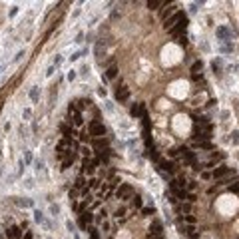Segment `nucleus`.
Listing matches in <instances>:
<instances>
[{
	"label": "nucleus",
	"instance_id": "nucleus-1",
	"mask_svg": "<svg viewBox=\"0 0 239 239\" xmlns=\"http://www.w3.org/2000/svg\"><path fill=\"white\" fill-rule=\"evenodd\" d=\"M215 36L219 42H229L231 40V30L227 26H217L215 28Z\"/></svg>",
	"mask_w": 239,
	"mask_h": 239
},
{
	"label": "nucleus",
	"instance_id": "nucleus-2",
	"mask_svg": "<svg viewBox=\"0 0 239 239\" xmlns=\"http://www.w3.org/2000/svg\"><path fill=\"white\" fill-rule=\"evenodd\" d=\"M161 235H164V227H161L160 221H154L150 227V235L148 239H161Z\"/></svg>",
	"mask_w": 239,
	"mask_h": 239
},
{
	"label": "nucleus",
	"instance_id": "nucleus-3",
	"mask_svg": "<svg viewBox=\"0 0 239 239\" xmlns=\"http://www.w3.org/2000/svg\"><path fill=\"white\" fill-rule=\"evenodd\" d=\"M104 124H100V122H92L90 126H88V134L90 135H94V138H100V135H104Z\"/></svg>",
	"mask_w": 239,
	"mask_h": 239
},
{
	"label": "nucleus",
	"instance_id": "nucleus-4",
	"mask_svg": "<svg viewBox=\"0 0 239 239\" xmlns=\"http://www.w3.org/2000/svg\"><path fill=\"white\" fill-rule=\"evenodd\" d=\"M68 114H70V116H72V120H74V126H82L84 120H82V116H80L78 108H76V106H70V108H68Z\"/></svg>",
	"mask_w": 239,
	"mask_h": 239
},
{
	"label": "nucleus",
	"instance_id": "nucleus-5",
	"mask_svg": "<svg viewBox=\"0 0 239 239\" xmlns=\"http://www.w3.org/2000/svg\"><path fill=\"white\" fill-rule=\"evenodd\" d=\"M219 52H221V54H231V52H235V44H233L231 40H229V42H221Z\"/></svg>",
	"mask_w": 239,
	"mask_h": 239
},
{
	"label": "nucleus",
	"instance_id": "nucleus-6",
	"mask_svg": "<svg viewBox=\"0 0 239 239\" xmlns=\"http://www.w3.org/2000/svg\"><path fill=\"white\" fill-rule=\"evenodd\" d=\"M6 235H8L10 239H22V233H20V227H16V225H12V227H8Z\"/></svg>",
	"mask_w": 239,
	"mask_h": 239
},
{
	"label": "nucleus",
	"instance_id": "nucleus-7",
	"mask_svg": "<svg viewBox=\"0 0 239 239\" xmlns=\"http://www.w3.org/2000/svg\"><path fill=\"white\" fill-rule=\"evenodd\" d=\"M118 195L122 199H128L130 195H132V187L128 186V183H124V186H120V191H118Z\"/></svg>",
	"mask_w": 239,
	"mask_h": 239
},
{
	"label": "nucleus",
	"instance_id": "nucleus-8",
	"mask_svg": "<svg viewBox=\"0 0 239 239\" xmlns=\"http://www.w3.org/2000/svg\"><path fill=\"white\" fill-rule=\"evenodd\" d=\"M82 167H84L86 173H92V171L96 170V160H84L82 161Z\"/></svg>",
	"mask_w": 239,
	"mask_h": 239
},
{
	"label": "nucleus",
	"instance_id": "nucleus-9",
	"mask_svg": "<svg viewBox=\"0 0 239 239\" xmlns=\"http://www.w3.org/2000/svg\"><path fill=\"white\" fill-rule=\"evenodd\" d=\"M128 96H130V92H128V88H120V90H118V94H116V98H118V102H126V100H128Z\"/></svg>",
	"mask_w": 239,
	"mask_h": 239
},
{
	"label": "nucleus",
	"instance_id": "nucleus-10",
	"mask_svg": "<svg viewBox=\"0 0 239 239\" xmlns=\"http://www.w3.org/2000/svg\"><path fill=\"white\" fill-rule=\"evenodd\" d=\"M60 130H62V134L66 135L68 140H70V138H72V135H74V128H70L68 124H62V126H60Z\"/></svg>",
	"mask_w": 239,
	"mask_h": 239
},
{
	"label": "nucleus",
	"instance_id": "nucleus-11",
	"mask_svg": "<svg viewBox=\"0 0 239 239\" xmlns=\"http://www.w3.org/2000/svg\"><path fill=\"white\" fill-rule=\"evenodd\" d=\"M179 151H181V155L186 157V160L189 161V164H195V155H193V154H191V151H189V150H186V148H181V150H179Z\"/></svg>",
	"mask_w": 239,
	"mask_h": 239
},
{
	"label": "nucleus",
	"instance_id": "nucleus-12",
	"mask_svg": "<svg viewBox=\"0 0 239 239\" xmlns=\"http://www.w3.org/2000/svg\"><path fill=\"white\" fill-rule=\"evenodd\" d=\"M16 205H20V207H32V205H34V201H32V199H22V197H18V199H16Z\"/></svg>",
	"mask_w": 239,
	"mask_h": 239
},
{
	"label": "nucleus",
	"instance_id": "nucleus-13",
	"mask_svg": "<svg viewBox=\"0 0 239 239\" xmlns=\"http://www.w3.org/2000/svg\"><path fill=\"white\" fill-rule=\"evenodd\" d=\"M225 173H229V167H225V165H221L219 170H215L213 171V177H223Z\"/></svg>",
	"mask_w": 239,
	"mask_h": 239
},
{
	"label": "nucleus",
	"instance_id": "nucleus-14",
	"mask_svg": "<svg viewBox=\"0 0 239 239\" xmlns=\"http://www.w3.org/2000/svg\"><path fill=\"white\" fill-rule=\"evenodd\" d=\"M80 221H82V225L86 227V225H88L90 221H92V213H90V211H84V213H82V217H80Z\"/></svg>",
	"mask_w": 239,
	"mask_h": 239
},
{
	"label": "nucleus",
	"instance_id": "nucleus-15",
	"mask_svg": "<svg viewBox=\"0 0 239 239\" xmlns=\"http://www.w3.org/2000/svg\"><path fill=\"white\" fill-rule=\"evenodd\" d=\"M34 219L38 221V223H42V225H48V221H46V217L40 213V211H34Z\"/></svg>",
	"mask_w": 239,
	"mask_h": 239
},
{
	"label": "nucleus",
	"instance_id": "nucleus-16",
	"mask_svg": "<svg viewBox=\"0 0 239 239\" xmlns=\"http://www.w3.org/2000/svg\"><path fill=\"white\" fill-rule=\"evenodd\" d=\"M38 96H40V88H38V86H34V88L30 90V98H32V102H38Z\"/></svg>",
	"mask_w": 239,
	"mask_h": 239
},
{
	"label": "nucleus",
	"instance_id": "nucleus-17",
	"mask_svg": "<svg viewBox=\"0 0 239 239\" xmlns=\"http://www.w3.org/2000/svg\"><path fill=\"white\" fill-rule=\"evenodd\" d=\"M76 187H78V189H84V187H86V179H84V175H80L78 179H76Z\"/></svg>",
	"mask_w": 239,
	"mask_h": 239
},
{
	"label": "nucleus",
	"instance_id": "nucleus-18",
	"mask_svg": "<svg viewBox=\"0 0 239 239\" xmlns=\"http://www.w3.org/2000/svg\"><path fill=\"white\" fill-rule=\"evenodd\" d=\"M231 144L239 145V132H237V130H235V132H231Z\"/></svg>",
	"mask_w": 239,
	"mask_h": 239
},
{
	"label": "nucleus",
	"instance_id": "nucleus-19",
	"mask_svg": "<svg viewBox=\"0 0 239 239\" xmlns=\"http://www.w3.org/2000/svg\"><path fill=\"white\" fill-rule=\"evenodd\" d=\"M211 66H213V70H215L217 74H219V70H221V60H219V58L213 60V64H211Z\"/></svg>",
	"mask_w": 239,
	"mask_h": 239
},
{
	"label": "nucleus",
	"instance_id": "nucleus-20",
	"mask_svg": "<svg viewBox=\"0 0 239 239\" xmlns=\"http://www.w3.org/2000/svg\"><path fill=\"white\" fill-rule=\"evenodd\" d=\"M116 74H118V68H116V66H112L110 70H108V74H106V76H108V78H116Z\"/></svg>",
	"mask_w": 239,
	"mask_h": 239
},
{
	"label": "nucleus",
	"instance_id": "nucleus-21",
	"mask_svg": "<svg viewBox=\"0 0 239 239\" xmlns=\"http://www.w3.org/2000/svg\"><path fill=\"white\" fill-rule=\"evenodd\" d=\"M102 50H104V44H102V42H96V56H98V58H100Z\"/></svg>",
	"mask_w": 239,
	"mask_h": 239
},
{
	"label": "nucleus",
	"instance_id": "nucleus-22",
	"mask_svg": "<svg viewBox=\"0 0 239 239\" xmlns=\"http://www.w3.org/2000/svg\"><path fill=\"white\" fill-rule=\"evenodd\" d=\"M161 170H165V171H173V165L170 164V161H164V164H161Z\"/></svg>",
	"mask_w": 239,
	"mask_h": 239
},
{
	"label": "nucleus",
	"instance_id": "nucleus-23",
	"mask_svg": "<svg viewBox=\"0 0 239 239\" xmlns=\"http://www.w3.org/2000/svg\"><path fill=\"white\" fill-rule=\"evenodd\" d=\"M86 106H90V100H78V108H80V110H84Z\"/></svg>",
	"mask_w": 239,
	"mask_h": 239
},
{
	"label": "nucleus",
	"instance_id": "nucleus-24",
	"mask_svg": "<svg viewBox=\"0 0 239 239\" xmlns=\"http://www.w3.org/2000/svg\"><path fill=\"white\" fill-rule=\"evenodd\" d=\"M201 68H203V64H201V62H195L193 66H191V72L195 74V72H197V70H201Z\"/></svg>",
	"mask_w": 239,
	"mask_h": 239
},
{
	"label": "nucleus",
	"instance_id": "nucleus-25",
	"mask_svg": "<svg viewBox=\"0 0 239 239\" xmlns=\"http://www.w3.org/2000/svg\"><path fill=\"white\" fill-rule=\"evenodd\" d=\"M134 199V205L135 207H142V197H140V195H135V197H132Z\"/></svg>",
	"mask_w": 239,
	"mask_h": 239
},
{
	"label": "nucleus",
	"instance_id": "nucleus-26",
	"mask_svg": "<svg viewBox=\"0 0 239 239\" xmlns=\"http://www.w3.org/2000/svg\"><path fill=\"white\" fill-rule=\"evenodd\" d=\"M66 227H68V229H70V231L74 233V235H78V233H76V227L72 225V221H66Z\"/></svg>",
	"mask_w": 239,
	"mask_h": 239
},
{
	"label": "nucleus",
	"instance_id": "nucleus-27",
	"mask_svg": "<svg viewBox=\"0 0 239 239\" xmlns=\"http://www.w3.org/2000/svg\"><path fill=\"white\" fill-rule=\"evenodd\" d=\"M144 215H154V207H144Z\"/></svg>",
	"mask_w": 239,
	"mask_h": 239
},
{
	"label": "nucleus",
	"instance_id": "nucleus-28",
	"mask_svg": "<svg viewBox=\"0 0 239 239\" xmlns=\"http://www.w3.org/2000/svg\"><path fill=\"white\" fill-rule=\"evenodd\" d=\"M74 78H76V70H70V72H68V80H70V82H72Z\"/></svg>",
	"mask_w": 239,
	"mask_h": 239
},
{
	"label": "nucleus",
	"instance_id": "nucleus-29",
	"mask_svg": "<svg viewBox=\"0 0 239 239\" xmlns=\"http://www.w3.org/2000/svg\"><path fill=\"white\" fill-rule=\"evenodd\" d=\"M161 4H164V2H155V0H154V2H148V6L150 8H155V6H161Z\"/></svg>",
	"mask_w": 239,
	"mask_h": 239
},
{
	"label": "nucleus",
	"instance_id": "nucleus-30",
	"mask_svg": "<svg viewBox=\"0 0 239 239\" xmlns=\"http://www.w3.org/2000/svg\"><path fill=\"white\" fill-rule=\"evenodd\" d=\"M82 54H84V52H76V54H72V56H70V60H72V62H74V60H78L80 56H82Z\"/></svg>",
	"mask_w": 239,
	"mask_h": 239
},
{
	"label": "nucleus",
	"instance_id": "nucleus-31",
	"mask_svg": "<svg viewBox=\"0 0 239 239\" xmlns=\"http://www.w3.org/2000/svg\"><path fill=\"white\" fill-rule=\"evenodd\" d=\"M22 239H34V235H32V231H26L22 235Z\"/></svg>",
	"mask_w": 239,
	"mask_h": 239
},
{
	"label": "nucleus",
	"instance_id": "nucleus-32",
	"mask_svg": "<svg viewBox=\"0 0 239 239\" xmlns=\"http://www.w3.org/2000/svg\"><path fill=\"white\" fill-rule=\"evenodd\" d=\"M60 64H62V56H56L54 58V66H60Z\"/></svg>",
	"mask_w": 239,
	"mask_h": 239
},
{
	"label": "nucleus",
	"instance_id": "nucleus-33",
	"mask_svg": "<svg viewBox=\"0 0 239 239\" xmlns=\"http://www.w3.org/2000/svg\"><path fill=\"white\" fill-rule=\"evenodd\" d=\"M24 157H26V161H32V154H30V151H26Z\"/></svg>",
	"mask_w": 239,
	"mask_h": 239
},
{
	"label": "nucleus",
	"instance_id": "nucleus-34",
	"mask_svg": "<svg viewBox=\"0 0 239 239\" xmlns=\"http://www.w3.org/2000/svg\"><path fill=\"white\" fill-rule=\"evenodd\" d=\"M124 213H126V211H124V209H118V211H116V217H122Z\"/></svg>",
	"mask_w": 239,
	"mask_h": 239
},
{
	"label": "nucleus",
	"instance_id": "nucleus-35",
	"mask_svg": "<svg viewBox=\"0 0 239 239\" xmlns=\"http://www.w3.org/2000/svg\"><path fill=\"white\" fill-rule=\"evenodd\" d=\"M30 116H32V112H30V110H24V118H26V120H28Z\"/></svg>",
	"mask_w": 239,
	"mask_h": 239
},
{
	"label": "nucleus",
	"instance_id": "nucleus-36",
	"mask_svg": "<svg viewBox=\"0 0 239 239\" xmlns=\"http://www.w3.org/2000/svg\"><path fill=\"white\" fill-rule=\"evenodd\" d=\"M92 239H98V233H96V229H92Z\"/></svg>",
	"mask_w": 239,
	"mask_h": 239
}]
</instances>
